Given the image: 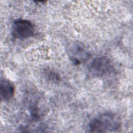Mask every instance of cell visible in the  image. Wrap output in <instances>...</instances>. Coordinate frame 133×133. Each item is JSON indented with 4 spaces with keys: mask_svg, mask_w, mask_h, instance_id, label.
<instances>
[{
    "mask_svg": "<svg viewBox=\"0 0 133 133\" xmlns=\"http://www.w3.org/2000/svg\"><path fill=\"white\" fill-rule=\"evenodd\" d=\"M121 121L116 114L112 112L102 113L92 119L89 123V129L92 132L116 131L121 128Z\"/></svg>",
    "mask_w": 133,
    "mask_h": 133,
    "instance_id": "cell-1",
    "label": "cell"
},
{
    "mask_svg": "<svg viewBox=\"0 0 133 133\" xmlns=\"http://www.w3.org/2000/svg\"><path fill=\"white\" fill-rule=\"evenodd\" d=\"M113 69L112 62L108 58L99 57L92 61L89 65L88 71L92 77H100L110 74Z\"/></svg>",
    "mask_w": 133,
    "mask_h": 133,
    "instance_id": "cell-2",
    "label": "cell"
},
{
    "mask_svg": "<svg viewBox=\"0 0 133 133\" xmlns=\"http://www.w3.org/2000/svg\"><path fill=\"white\" fill-rule=\"evenodd\" d=\"M34 32V26L28 20L17 19L14 21L12 26V35L16 39H26L33 36Z\"/></svg>",
    "mask_w": 133,
    "mask_h": 133,
    "instance_id": "cell-3",
    "label": "cell"
},
{
    "mask_svg": "<svg viewBox=\"0 0 133 133\" xmlns=\"http://www.w3.org/2000/svg\"><path fill=\"white\" fill-rule=\"evenodd\" d=\"M68 53L71 61L75 64H78L89 57V52L81 42H74L69 46Z\"/></svg>",
    "mask_w": 133,
    "mask_h": 133,
    "instance_id": "cell-4",
    "label": "cell"
},
{
    "mask_svg": "<svg viewBox=\"0 0 133 133\" xmlns=\"http://www.w3.org/2000/svg\"><path fill=\"white\" fill-rule=\"evenodd\" d=\"M15 87L14 84L8 79H2L0 82V97L4 101L10 100L14 95Z\"/></svg>",
    "mask_w": 133,
    "mask_h": 133,
    "instance_id": "cell-5",
    "label": "cell"
}]
</instances>
